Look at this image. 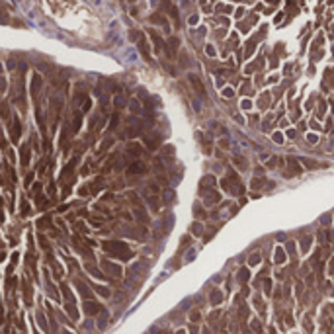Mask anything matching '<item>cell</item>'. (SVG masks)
I'll return each instance as SVG.
<instances>
[{
  "mask_svg": "<svg viewBox=\"0 0 334 334\" xmlns=\"http://www.w3.org/2000/svg\"><path fill=\"white\" fill-rule=\"evenodd\" d=\"M102 248L112 256H117V258H123V260H129L133 256V252L129 250V246L125 242H119V240H106L102 244Z\"/></svg>",
  "mask_w": 334,
  "mask_h": 334,
  "instance_id": "obj_1",
  "label": "cell"
},
{
  "mask_svg": "<svg viewBox=\"0 0 334 334\" xmlns=\"http://www.w3.org/2000/svg\"><path fill=\"white\" fill-rule=\"evenodd\" d=\"M160 141H162V137L158 135V133H149V135L145 137V145H147V149H151V151H156L160 147Z\"/></svg>",
  "mask_w": 334,
  "mask_h": 334,
  "instance_id": "obj_2",
  "label": "cell"
},
{
  "mask_svg": "<svg viewBox=\"0 0 334 334\" xmlns=\"http://www.w3.org/2000/svg\"><path fill=\"white\" fill-rule=\"evenodd\" d=\"M147 172V166L145 162H141V160H133L131 164L127 166V174L129 176H139V174H145Z\"/></svg>",
  "mask_w": 334,
  "mask_h": 334,
  "instance_id": "obj_3",
  "label": "cell"
},
{
  "mask_svg": "<svg viewBox=\"0 0 334 334\" xmlns=\"http://www.w3.org/2000/svg\"><path fill=\"white\" fill-rule=\"evenodd\" d=\"M190 82H192L193 90H195V94H198L199 98H205V88H203L199 76H198V74H190Z\"/></svg>",
  "mask_w": 334,
  "mask_h": 334,
  "instance_id": "obj_4",
  "label": "cell"
},
{
  "mask_svg": "<svg viewBox=\"0 0 334 334\" xmlns=\"http://www.w3.org/2000/svg\"><path fill=\"white\" fill-rule=\"evenodd\" d=\"M162 6H164V10L168 12L170 18L174 20V24L178 26V24H180V18H178V10H176V6H174V4H170V0H162Z\"/></svg>",
  "mask_w": 334,
  "mask_h": 334,
  "instance_id": "obj_5",
  "label": "cell"
},
{
  "mask_svg": "<svg viewBox=\"0 0 334 334\" xmlns=\"http://www.w3.org/2000/svg\"><path fill=\"white\" fill-rule=\"evenodd\" d=\"M287 162H289V170H287V178H291V176H299V174H301V172H303V170H301V166H299V164H297V160L295 158H293V156H289V158H287Z\"/></svg>",
  "mask_w": 334,
  "mask_h": 334,
  "instance_id": "obj_6",
  "label": "cell"
},
{
  "mask_svg": "<svg viewBox=\"0 0 334 334\" xmlns=\"http://www.w3.org/2000/svg\"><path fill=\"white\" fill-rule=\"evenodd\" d=\"M20 133H22V125H20V119L14 117V121H12V125H10V137H12V141H18L20 139Z\"/></svg>",
  "mask_w": 334,
  "mask_h": 334,
  "instance_id": "obj_7",
  "label": "cell"
},
{
  "mask_svg": "<svg viewBox=\"0 0 334 334\" xmlns=\"http://www.w3.org/2000/svg\"><path fill=\"white\" fill-rule=\"evenodd\" d=\"M41 86H43L41 76H39V74H33V78H31V96H33V98H37V96H39V90H41Z\"/></svg>",
  "mask_w": 334,
  "mask_h": 334,
  "instance_id": "obj_8",
  "label": "cell"
},
{
  "mask_svg": "<svg viewBox=\"0 0 334 334\" xmlns=\"http://www.w3.org/2000/svg\"><path fill=\"white\" fill-rule=\"evenodd\" d=\"M149 33H151V37H152V43H155V49H156V53H160L162 49H166V43L162 41V37H160L156 31H152V29H149Z\"/></svg>",
  "mask_w": 334,
  "mask_h": 334,
  "instance_id": "obj_9",
  "label": "cell"
},
{
  "mask_svg": "<svg viewBox=\"0 0 334 334\" xmlns=\"http://www.w3.org/2000/svg\"><path fill=\"white\" fill-rule=\"evenodd\" d=\"M102 268L106 270L108 273H112V276H121V268H119V266H115L113 262H108V260H104V262H102Z\"/></svg>",
  "mask_w": 334,
  "mask_h": 334,
  "instance_id": "obj_10",
  "label": "cell"
},
{
  "mask_svg": "<svg viewBox=\"0 0 334 334\" xmlns=\"http://www.w3.org/2000/svg\"><path fill=\"white\" fill-rule=\"evenodd\" d=\"M147 203H149V207H151V211H158L160 209V198L156 195V193H151V195H147Z\"/></svg>",
  "mask_w": 334,
  "mask_h": 334,
  "instance_id": "obj_11",
  "label": "cell"
},
{
  "mask_svg": "<svg viewBox=\"0 0 334 334\" xmlns=\"http://www.w3.org/2000/svg\"><path fill=\"white\" fill-rule=\"evenodd\" d=\"M143 155H145V151H143L141 145H137V143L127 145V156H143Z\"/></svg>",
  "mask_w": 334,
  "mask_h": 334,
  "instance_id": "obj_12",
  "label": "cell"
},
{
  "mask_svg": "<svg viewBox=\"0 0 334 334\" xmlns=\"http://www.w3.org/2000/svg\"><path fill=\"white\" fill-rule=\"evenodd\" d=\"M137 45H139V51L143 53V57H145L147 61H151V51H149V45H147V39L141 35V39L137 41Z\"/></svg>",
  "mask_w": 334,
  "mask_h": 334,
  "instance_id": "obj_13",
  "label": "cell"
},
{
  "mask_svg": "<svg viewBox=\"0 0 334 334\" xmlns=\"http://www.w3.org/2000/svg\"><path fill=\"white\" fill-rule=\"evenodd\" d=\"M166 53H168V57H176V53H178V39L176 37L168 39V43H166Z\"/></svg>",
  "mask_w": 334,
  "mask_h": 334,
  "instance_id": "obj_14",
  "label": "cell"
},
{
  "mask_svg": "<svg viewBox=\"0 0 334 334\" xmlns=\"http://www.w3.org/2000/svg\"><path fill=\"white\" fill-rule=\"evenodd\" d=\"M20 162H22V166H28L29 164V145H22V149H20Z\"/></svg>",
  "mask_w": 334,
  "mask_h": 334,
  "instance_id": "obj_15",
  "label": "cell"
},
{
  "mask_svg": "<svg viewBox=\"0 0 334 334\" xmlns=\"http://www.w3.org/2000/svg\"><path fill=\"white\" fill-rule=\"evenodd\" d=\"M84 311L88 313V315H98L100 305H98V303H92V301H86L84 303Z\"/></svg>",
  "mask_w": 334,
  "mask_h": 334,
  "instance_id": "obj_16",
  "label": "cell"
},
{
  "mask_svg": "<svg viewBox=\"0 0 334 334\" xmlns=\"http://www.w3.org/2000/svg\"><path fill=\"white\" fill-rule=\"evenodd\" d=\"M80 125H82V115L80 113H76L74 117H72V125H71V135H74L76 131L80 129Z\"/></svg>",
  "mask_w": 334,
  "mask_h": 334,
  "instance_id": "obj_17",
  "label": "cell"
},
{
  "mask_svg": "<svg viewBox=\"0 0 334 334\" xmlns=\"http://www.w3.org/2000/svg\"><path fill=\"white\" fill-rule=\"evenodd\" d=\"M102 186H104V180H102V178H96L94 182L88 186V188H90V193H98L100 190H102Z\"/></svg>",
  "mask_w": 334,
  "mask_h": 334,
  "instance_id": "obj_18",
  "label": "cell"
},
{
  "mask_svg": "<svg viewBox=\"0 0 334 334\" xmlns=\"http://www.w3.org/2000/svg\"><path fill=\"white\" fill-rule=\"evenodd\" d=\"M170 155H174V147L166 145L164 151H162V160H164V162H170V160H172V156H170Z\"/></svg>",
  "mask_w": 334,
  "mask_h": 334,
  "instance_id": "obj_19",
  "label": "cell"
},
{
  "mask_svg": "<svg viewBox=\"0 0 334 334\" xmlns=\"http://www.w3.org/2000/svg\"><path fill=\"white\" fill-rule=\"evenodd\" d=\"M112 145H113V139H112V137H106V139H104V143L100 145L98 152H106V151H108V149H109Z\"/></svg>",
  "mask_w": 334,
  "mask_h": 334,
  "instance_id": "obj_20",
  "label": "cell"
},
{
  "mask_svg": "<svg viewBox=\"0 0 334 334\" xmlns=\"http://www.w3.org/2000/svg\"><path fill=\"white\" fill-rule=\"evenodd\" d=\"M135 217H139V221H143V223H149V217H147V213L143 211V207H139V205L135 207Z\"/></svg>",
  "mask_w": 334,
  "mask_h": 334,
  "instance_id": "obj_21",
  "label": "cell"
},
{
  "mask_svg": "<svg viewBox=\"0 0 334 334\" xmlns=\"http://www.w3.org/2000/svg\"><path fill=\"white\" fill-rule=\"evenodd\" d=\"M233 162H235V166H238V170H246L244 156H233Z\"/></svg>",
  "mask_w": 334,
  "mask_h": 334,
  "instance_id": "obj_22",
  "label": "cell"
},
{
  "mask_svg": "<svg viewBox=\"0 0 334 334\" xmlns=\"http://www.w3.org/2000/svg\"><path fill=\"white\" fill-rule=\"evenodd\" d=\"M113 106H115V109H121L123 106H125V98H123V94H117V96H115V100H113Z\"/></svg>",
  "mask_w": 334,
  "mask_h": 334,
  "instance_id": "obj_23",
  "label": "cell"
},
{
  "mask_svg": "<svg viewBox=\"0 0 334 334\" xmlns=\"http://www.w3.org/2000/svg\"><path fill=\"white\" fill-rule=\"evenodd\" d=\"M20 213H22V215H29V203H28V199H26V198H22V205H20Z\"/></svg>",
  "mask_w": 334,
  "mask_h": 334,
  "instance_id": "obj_24",
  "label": "cell"
},
{
  "mask_svg": "<svg viewBox=\"0 0 334 334\" xmlns=\"http://www.w3.org/2000/svg\"><path fill=\"white\" fill-rule=\"evenodd\" d=\"M88 223H90L92 227H102V225H104V219H102V217H98V215H92V217L88 219Z\"/></svg>",
  "mask_w": 334,
  "mask_h": 334,
  "instance_id": "obj_25",
  "label": "cell"
},
{
  "mask_svg": "<svg viewBox=\"0 0 334 334\" xmlns=\"http://www.w3.org/2000/svg\"><path fill=\"white\" fill-rule=\"evenodd\" d=\"M117 123H119V113L115 112L112 115V119H109V131H113V129H117Z\"/></svg>",
  "mask_w": 334,
  "mask_h": 334,
  "instance_id": "obj_26",
  "label": "cell"
},
{
  "mask_svg": "<svg viewBox=\"0 0 334 334\" xmlns=\"http://www.w3.org/2000/svg\"><path fill=\"white\" fill-rule=\"evenodd\" d=\"M37 225L39 227H41V229H45V227H51L53 225V223H51V217H41V219H39V221H37Z\"/></svg>",
  "mask_w": 334,
  "mask_h": 334,
  "instance_id": "obj_27",
  "label": "cell"
},
{
  "mask_svg": "<svg viewBox=\"0 0 334 334\" xmlns=\"http://www.w3.org/2000/svg\"><path fill=\"white\" fill-rule=\"evenodd\" d=\"M129 108H131L133 113H141V104L137 102V100H131V102H129Z\"/></svg>",
  "mask_w": 334,
  "mask_h": 334,
  "instance_id": "obj_28",
  "label": "cell"
},
{
  "mask_svg": "<svg viewBox=\"0 0 334 334\" xmlns=\"http://www.w3.org/2000/svg\"><path fill=\"white\" fill-rule=\"evenodd\" d=\"M76 287H78V289H80V293H82V295H84V297H90V291H88V287H86V285H84V283H82V281H76Z\"/></svg>",
  "mask_w": 334,
  "mask_h": 334,
  "instance_id": "obj_29",
  "label": "cell"
},
{
  "mask_svg": "<svg viewBox=\"0 0 334 334\" xmlns=\"http://www.w3.org/2000/svg\"><path fill=\"white\" fill-rule=\"evenodd\" d=\"M221 299H223V297H221V293H219V291H213L211 293V303H213V305L221 303Z\"/></svg>",
  "mask_w": 334,
  "mask_h": 334,
  "instance_id": "obj_30",
  "label": "cell"
},
{
  "mask_svg": "<svg viewBox=\"0 0 334 334\" xmlns=\"http://www.w3.org/2000/svg\"><path fill=\"white\" fill-rule=\"evenodd\" d=\"M283 260H285V252H283L281 248H278V252H276V262H278V264H281Z\"/></svg>",
  "mask_w": 334,
  "mask_h": 334,
  "instance_id": "obj_31",
  "label": "cell"
},
{
  "mask_svg": "<svg viewBox=\"0 0 334 334\" xmlns=\"http://www.w3.org/2000/svg\"><path fill=\"white\" fill-rule=\"evenodd\" d=\"M260 186H266V180H252V184H250V188L254 190H260Z\"/></svg>",
  "mask_w": 334,
  "mask_h": 334,
  "instance_id": "obj_32",
  "label": "cell"
},
{
  "mask_svg": "<svg viewBox=\"0 0 334 334\" xmlns=\"http://www.w3.org/2000/svg\"><path fill=\"white\" fill-rule=\"evenodd\" d=\"M311 240H313V236H311V235H307L305 238L301 240V246H303V250H307V248H309V244H311Z\"/></svg>",
  "mask_w": 334,
  "mask_h": 334,
  "instance_id": "obj_33",
  "label": "cell"
},
{
  "mask_svg": "<svg viewBox=\"0 0 334 334\" xmlns=\"http://www.w3.org/2000/svg\"><path fill=\"white\" fill-rule=\"evenodd\" d=\"M172 199H174V192H170V190H166V192H164V201L168 203V201H172Z\"/></svg>",
  "mask_w": 334,
  "mask_h": 334,
  "instance_id": "obj_34",
  "label": "cell"
},
{
  "mask_svg": "<svg viewBox=\"0 0 334 334\" xmlns=\"http://www.w3.org/2000/svg\"><path fill=\"white\" fill-rule=\"evenodd\" d=\"M192 233H193V235H199V233H201V225H199V223H193V225H192Z\"/></svg>",
  "mask_w": 334,
  "mask_h": 334,
  "instance_id": "obj_35",
  "label": "cell"
},
{
  "mask_svg": "<svg viewBox=\"0 0 334 334\" xmlns=\"http://www.w3.org/2000/svg\"><path fill=\"white\" fill-rule=\"evenodd\" d=\"M207 184H211V186H213V184H215V178L207 176V178H203V180H201V186H207Z\"/></svg>",
  "mask_w": 334,
  "mask_h": 334,
  "instance_id": "obj_36",
  "label": "cell"
},
{
  "mask_svg": "<svg viewBox=\"0 0 334 334\" xmlns=\"http://www.w3.org/2000/svg\"><path fill=\"white\" fill-rule=\"evenodd\" d=\"M88 193H90V188H88V186H82V188L78 190V195H88Z\"/></svg>",
  "mask_w": 334,
  "mask_h": 334,
  "instance_id": "obj_37",
  "label": "cell"
},
{
  "mask_svg": "<svg viewBox=\"0 0 334 334\" xmlns=\"http://www.w3.org/2000/svg\"><path fill=\"white\" fill-rule=\"evenodd\" d=\"M246 278H248V270H240V273H238V279H240V281H244Z\"/></svg>",
  "mask_w": 334,
  "mask_h": 334,
  "instance_id": "obj_38",
  "label": "cell"
},
{
  "mask_svg": "<svg viewBox=\"0 0 334 334\" xmlns=\"http://www.w3.org/2000/svg\"><path fill=\"white\" fill-rule=\"evenodd\" d=\"M193 211H195V215H198V217H203V219H205V213L201 211V207H199V205L193 207Z\"/></svg>",
  "mask_w": 334,
  "mask_h": 334,
  "instance_id": "obj_39",
  "label": "cell"
},
{
  "mask_svg": "<svg viewBox=\"0 0 334 334\" xmlns=\"http://www.w3.org/2000/svg\"><path fill=\"white\" fill-rule=\"evenodd\" d=\"M273 141H276V143H283V135H281V133H273Z\"/></svg>",
  "mask_w": 334,
  "mask_h": 334,
  "instance_id": "obj_40",
  "label": "cell"
},
{
  "mask_svg": "<svg viewBox=\"0 0 334 334\" xmlns=\"http://www.w3.org/2000/svg\"><path fill=\"white\" fill-rule=\"evenodd\" d=\"M33 193H35V195L41 193V184H35V186H33Z\"/></svg>",
  "mask_w": 334,
  "mask_h": 334,
  "instance_id": "obj_41",
  "label": "cell"
},
{
  "mask_svg": "<svg viewBox=\"0 0 334 334\" xmlns=\"http://www.w3.org/2000/svg\"><path fill=\"white\" fill-rule=\"evenodd\" d=\"M258 262H260V256H258V254H254L252 258L248 260V264H258Z\"/></svg>",
  "mask_w": 334,
  "mask_h": 334,
  "instance_id": "obj_42",
  "label": "cell"
},
{
  "mask_svg": "<svg viewBox=\"0 0 334 334\" xmlns=\"http://www.w3.org/2000/svg\"><path fill=\"white\" fill-rule=\"evenodd\" d=\"M96 291L102 293V295H109V291H108V289H104V287H96Z\"/></svg>",
  "mask_w": 334,
  "mask_h": 334,
  "instance_id": "obj_43",
  "label": "cell"
},
{
  "mask_svg": "<svg viewBox=\"0 0 334 334\" xmlns=\"http://www.w3.org/2000/svg\"><path fill=\"white\" fill-rule=\"evenodd\" d=\"M219 145H221L223 149H229V141H227V139H221V141H219Z\"/></svg>",
  "mask_w": 334,
  "mask_h": 334,
  "instance_id": "obj_44",
  "label": "cell"
},
{
  "mask_svg": "<svg viewBox=\"0 0 334 334\" xmlns=\"http://www.w3.org/2000/svg\"><path fill=\"white\" fill-rule=\"evenodd\" d=\"M88 109H90V100H86L84 106H82V112H88Z\"/></svg>",
  "mask_w": 334,
  "mask_h": 334,
  "instance_id": "obj_45",
  "label": "cell"
},
{
  "mask_svg": "<svg viewBox=\"0 0 334 334\" xmlns=\"http://www.w3.org/2000/svg\"><path fill=\"white\" fill-rule=\"evenodd\" d=\"M207 55H211V57H213V55H215V49H213V47H211V45H209V47H207Z\"/></svg>",
  "mask_w": 334,
  "mask_h": 334,
  "instance_id": "obj_46",
  "label": "cell"
},
{
  "mask_svg": "<svg viewBox=\"0 0 334 334\" xmlns=\"http://www.w3.org/2000/svg\"><path fill=\"white\" fill-rule=\"evenodd\" d=\"M31 178H33V174H29V176H28V178H26V188H28V186H29V184H31Z\"/></svg>",
  "mask_w": 334,
  "mask_h": 334,
  "instance_id": "obj_47",
  "label": "cell"
},
{
  "mask_svg": "<svg viewBox=\"0 0 334 334\" xmlns=\"http://www.w3.org/2000/svg\"><path fill=\"white\" fill-rule=\"evenodd\" d=\"M309 143H316V135H309Z\"/></svg>",
  "mask_w": 334,
  "mask_h": 334,
  "instance_id": "obj_48",
  "label": "cell"
},
{
  "mask_svg": "<svg viewBox=\"0 0 334 334\" xmlns=\"http://www.w3.org/2000/svg\"><path fill=\"white\" fill-rule=\"evenodd\" d=\"M223 94H225V96H227V98H229V96H233V90H229V88H227V90H225V92H223Z\"/></svg>",
  "mask_w": 334,
  "mask_h": 334,
  "instance_id": "obj_49",
  "label": "cell"
},
{
  "mask_svg": "<svg viewBox=\"0 0 334 334\" xmlns=\"http://www.w3.org/2000/svg\"><path fill=\"white\" fill-rule=\"evenodd\" d=\"M268 2H276V0H268Z\"/></svg>",
  "mask_w": 334,
  "mask_h": 334,
  "instance_id": "obj_50",
  "label": "cell"
},
{
  "mask_svg": "<svg viewBox=\"0 0 334 334\" xmlns=\"http://www.w3.org/2000/svg\"><path fill=\"white\" fill-rule=\"evenodd\" d=\"M131 2H133V0H131Z\"/></svg>",
  "mask_w": 334,
  "mask_h": 334,
  "instance_id": "obj_51",
  "label": "cell"
}]
</instances>
